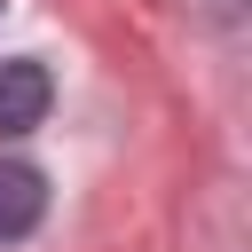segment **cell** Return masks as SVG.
<instances>
[{
    "label": "cell",
    "instance_id": "obj_2",
    "mask_svg": "<svg viewBox=\"0 0 252 252\" xmlns=\"http://www.w3.org/2000/svg\"><path fill=\"white\" fill-rule=\"evenodd\" d=\"M39 213H47V181H39V165L0 158V244L32 236V228H39Z\"/></svg>",
    "mask_w": 252,
    "mask_h": 252
},
{
    "label": "cell",
    "instance_id": "obj_1",
    "mask_svg": "<svg viewBox=\"0 0 252 252\" xmlns=\"http://www.w3.org/2000/svg\"><path fill=\"white\" fill-rule=\"evenodd\" d=\"M47 102H55V79H47V63H32V55H8V63H0V134H32V126L47 118Z\"/></svg>",
    "mask_w": 252,
    "mask_h": 252
},
{
    "label": "cell",
    "instance_id": "obj_3",
    "mask_svg": "<svg viewBox=\"0 0 252 252\" xmlns=\"http://www.w3.org/2000/svg\"><path fill=\"white\" fill-rule=\"evenodd\" d=\"M0 8H8V0H0Z\"/></svg>",
    "mask_w": 252,
    "mask_h": 252
}]
</instances>
